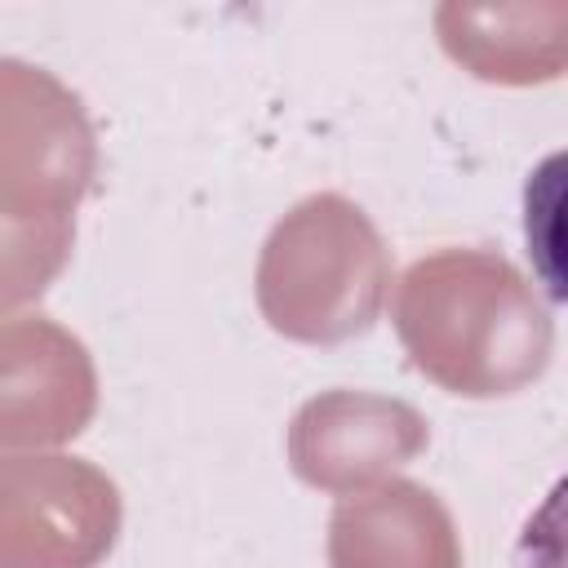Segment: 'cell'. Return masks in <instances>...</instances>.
I'll use <instances>...</instances> for the list:
<instances>
[{"label":"cell","mask_w":568,"mask_h":568,"mask_svg":"<svg viewBox=\"0 0 568 568\" xmlns=\"http://www.w3.org/2000/svg\"><path fill=\"white\" fill-rule=\"evenodd\" d=\"M98 413L89 346L49 315L0 324V453H44L75 439Z\"/></svg>","instance_id":"obj_6"},{"label":"cell","mask_w":568,"mask_h":568,"mask_svg":"<svg viewBox=\"0 0 568 568\" xmlns=\"http://www.w3.org/2000/svg\"><path fill=\"white\" fill-rule=\"evenodd\" d=\"M124 528L106 470L67 453L0 457V568H102Z\"/></svg>","instance_id":"obj_4"},{"label":"cell","mask_w":568,"mask_h":568,"mask_svg":"<svg viewBox=\"0 0 568 568\" xmlns=\"http://www.w3.org/2000/svg\"><path fill=\"white\" fill-rule=\"evenodd\" d=\"M75 217L13 222L0 213V320L40 302L71 262Z\"/></svg>","instance_id":"obj_9"},{"label":"cell","mask_w":568,"mask_h":568,"mask_svg":"<svg viewBox=\"0 0 568 568\" xmlns=\"http://www.w3.org/2000/svg\"><path fill=\"white\" fill-rule=\"evenodd\" d=\"M408 364L448 395H519L555 359V315L537 284L497 248L417 257L390 302Z\"/></svg>","instance_id":"obj_1"},{"label":"cell","mask_w":568,"mask_h":568,"mask_svg":"<svg viewBox=\"0 0 568 568\" xmlns=\"http://www.w3.org/2000/svg\"><path fill=\"white\" fill-rule=\"evenodd\" d=\"M568 9L559 4H439L435 36L444 53L488 84H550L564 71Z\"/></svg>","instance_id":"obj_8"},{"label":"cell","mask_w":568,"mask_h":568,"mask_svg":"<svg viewBox=\"0 0 568 568\" xmlns=\"http://www.w3.org/2000/svg\"><path fill=\"white\" fill-rule=\"evenodd\" d=\"M430 444L426 417L377 390H320L288 422V466L302 484L351 497L395 479Z\"/></svg>","instance_id":"obj_5"},{"label":"cell","mask_w":568,"mask_h":568,"mask_svg":"<svg viewBox=\"0 0 568 568\" xmlns=\"http://www.w3.org/2000/svg\"><path fill=\"white\" fill-rule=\"evenodd\" d=\"M390 293V248L373 217L337 195L297 200L266 235L253 271L262 320L302 346L364 337Z\"/></svg>","instance_id":"obj_2"},{"label":"cell","mask_w":568,"mask_h":568,"mask_svg":"<svg viewBox=\"0 0 568 568\" xmlns=\"http://www.w3.org/2000/svg\"><path fill=\"white\" fill-rule=\"evenodd\" d=\"M98 178V133L75 89L53 71L0 58V213L71 217Z\"/></svg>","instance_id":"obj_3"},{"label":"cell","mask_w":568,"mask_h":568,"mask_svg":"<svg viewBox=\"0 0 568 568\" xmlns=\"http://www.w3.org/2000/svg\"><path fill=\"white\" fill-rule=\"evenodd\" d=\"M328 568H462V537L426 484L395 475L337 501Z\"/></svg>","instance_id":"obj_7"}]
</instances>
